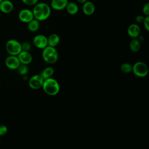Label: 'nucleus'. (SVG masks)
<instances>
[{"label":"nucleus","mask_w":149,"mask_h":149,"mask_svg":"<svg viewBox=\"0 0 149 149\" xmlns=\"http://www.w3.org/2000/svg\"><path fill=\"white\" fill-rule=\"evenodd\" d=\"M34 18L38 21H43L47 19L51 15V7L45 2L37 3L34 5L32 10Z\"/></svg>","instance_id":"f257e3e1"},{"label":"nucleus","mask_w":149,"mask_h":149,"mask_svg":"<svg viewBox=\"0 0 149 149\" xmlns=\"http://www.w3.org/2000/svg\"><path fill=\"white\" fill-rule=\"evenodd\" d=\"M42 87L45 93L49 95H55L60 90L58 82L52 77L44 80Z\"/></svg>","instance_id":"f03ea898"},{"label":"nucleus","mask_w":149,"mask_h":149,"mask_svg":"<svg viewBox=\"0 0 149 149\" xmlns=\"http://www.w3.org/2000/svg\"><path fill=\"white\" fill-rule=\"evenodd\" d=\"M42 56L47 63H54L58 59V54L55 47L48 45L43 49Z\"/></svg>","instance_id":"7ed1b4c3"},{"label":"nucleus","mask_w":149,"mask_h":149,"mask_svg":"<svg viewBox=\"0 0 149 149\" xmlns=\"http://www.w3.org/2000/svg\"><path fill=\"white\" fill-rule=\"evenodd\" d=\"M5 49L9 55L16 56L22 51L21 43L15 39H10L7 41L5 44Z\"/></svg>","instance_id":"20e7f679"},{"label":"nucleus","mask_w":149,"mask_h":149,"mask_svg":"<svg viewBox=\"0 0 149 149\" xmlns=\"http://www.w3.org/2000/svg\"><path fill=\"white\" fill-rule=\"evenodd\" d=\"M132 72L133 73L140 77H144L148 74V68L143 62H137L133 65Z\"/></svg>","instance_id":"39448f33"},{"label":"nucleus","mask_w":149,"mask_h":149,"mask_svg":"<svg viewBox=\"0 0 149 149\" xmlns=\"http://www.w3.org/2000/svg\"><path fill=\"white\" fill-rule=\"evenodd\" d=\"M20 62L16 55H10L6 58L5 60V66L10 70L17 69L20 65Z\"/></svg>","instance_id":"423d86ee"},{"label":"nucleus","mask_w":149,"mask_h":149,"mask_svg":"<svg viewBox=\"0 0 149 149\" xmlns=\"http://www.w3.org/2000/svg\"><path fill=\"white\" fill-rule=\"evenodd\" d=\"M43 82L44 79L40 74H35L29 79V85L31 88L37 90L42 87Z\"/></svg>","instance_id":"0eeeda50"},{"label":"nucleus","mask_w":149,"mask_h":149,"mask_svg":"<svg viewBox=\"0 0 149 149\" xmlns=\"http://www.w3.org/2000/svg\"><path fill=\"white\" fill-rule=\"evenodd\" d=\"M18 17L22 22L27 23L34 19V16L32 10L28 9H23L19 12Z\"/></svg>","instance_id":"6e6552de"},{"label":"nucleus","mask_w":149,"mask_h":149,"mask_svg":"<svg viewBox=\"0 0 149 149\" xmlns=\"http://www.w3.org/2000/svg\"><path fill=\"white\" fill-rule=\"evenodd\" d=\"M33 43L37 48L44 49L48 46L47 37L42 34H38L34 37Z\"/></svg>","instance_id":"1a4fd4ad"},{"label":"nucleus","mask_w":149,"mask_h":149,"mask_svg":"<svg viewBox=\"0 0 149 149\" xmlns=\"http://www.w3.org/2000/svg\"><path fill=\"white\" fill-rule=\"evenodd\" d=\"M20 63L28 65L31 62L33 57L31 54L27 51H22L17 55Z\"/></svg>","instance_id":"9d476101"},{"label":"nucleus","mask_w":149,"mask_h":149,"mask_svg":"<svg viewBox=\"0 0 149 149\" xmlns=\"http://www.w3.org/2000/svg\"><path fill=\"white\" fill-rule=\"evenodd\" d=\"M13 8V3L10 0H2L0 2V10L3 13L8 14L11 13Z\"/></svg>","instance_id":"9b49d317"},{"label":"nucleus","mask_w":149,"mask_h":149,"mask_svg":"<svg viewBox=\"0 0 149 149\" xmlns=\"http://www.w3.org/2000/svg\"><path fill=\"white\" fill-rule=\"evenodd\" d=\"M68 0H51V7L56 10H61L65 9Z\"/></svg>","instance_id":"f8f14e48"},{"label":"nucleus","mask_w":149,"mask_h":149,"mask_svg":"<svg viewBox=\"0 0 149 149\" xmlns=\"http://www.w3.org/2000/svg\"><path fill=\"white\" fill-rule=\"evenodd\" d=\"M95 7L93 2L90 1H87L85 3L83 4V7H82V10L83 12L86 15H93L94 12H95Z\"/></svg>","instance_id":"ddd939ff"},{"label":"nucleus","mask_w":149,"mask_h":149,"mask_svg":"<svg viewBox=\"0 0 149 149\" xmlns=\"http://www.w3.org/2000/svg\"><path fill=\"white\" fill-rule=\"evenodd\" d=\"M140 28L137 24L133 23L130 24L127 29V34L132 38H137L140 33Z\"/></svg>","instance_id":"4468645a"},{"label":"nucleus","mask_w":149,"mask_h":149,"mask_svg":"<svg viewBox=\"0 0 149 149\" xmlns=\"http://www.w3.org/2000/svg\"><path fill=\"white\" fill-rule=\"evenodd\" d=\"M65 8L68 13L71 15H76L79 11L78 5L73 2H68Z\"/></svg>","instance_id":"2eb2a0df"},{"label":"nucleus","mask_w":149,"mask_h":149,"mask_svg":"<svg viewBox=\"0 0 149 149\" xmlns=\"http://www.w3.org/2000/svg\"><path fill=\"white\" fill-rule=\"evenodd\" d=\"M48 45L55 47L60 41V38L56 34H52L48 38Z\"/></svg>","instance_id":"dca6fc26"},{"label":"nucleus","mask_w":149,"mask_h":149,"mask_svg":"<svg viewBox=\"0 0 149 149\" xmlns=\"http://www.w3.org/2000/svg\"><path fill=\"white\" fill-rule=\"evenodd\" d=\"M40 27L39 21L35 18L27 23V29L31 32H35L38 30Z\"/></svg>","instance_id":"f3484780"},{"label":"nucleus","mask_w":149,"mask_h":149,"mask_svg":"<svg viewBox=\"0 0 149 149\" xmlns=\"http://www.w3.org/2000/svg\"><path fill=\"white\" fill-rule=\"evenodd\" d=\"M54 72V70L52 67H47L45 68L40 73L41 76L43 78L44 80L47 79L48 78L51 77Z\"/></svg>","instance_id":"a211bd4d"},{"label":"nucleus","mask_w":149,"mask_h":149,"mask_svg":"<svg viewBox=\"0 0 149 149\" xmlns=\"http://www.w3.org/2000/svg\"><path fill=\"white\" fill-rule=\"evenodd\" d=\"M140 46H141L140 42L139 40L136 39V38H133L129 44V47L130 49L132 50V51L134 52H136L139 51L140 48Z\"/></svg>","instance_id":"6ab92c4d"},{"label":"nucleus","mask_w":149,"mask_h":149,"mask_svg":"<svg viewBox=\"0 0 149 149\" xmlns=\"http://www.w3.org/2000/svg\"><path fill=\"white\" fill-rule=\"evenodd\" d=\"M133 65L129 63H124L120 66V70L124 73H130L132 72Z\"/></svg>","instance_id":"aec40b11"},{"label":"nucleus","mask_w":149,"mask_h":149,"mask_svg":"<svg viewBox=\"0 0 149 149\" xmlns=\"http://www.w3.org/2000/svg\"><path fill=\"white\" fill-rule=\"evenodd\" d=\"M17 70L19 74L23 75V76L26 75L29 71V69H28V67L27 66V65L22 64V63L17 68Z\"/></svg>","instance_id":"412c9836"},{"label":"nucleus","mask_w":149,"mask_h":149,"mask_svg":"<svg viewBox=\"0 0 149 149\" xmlns=\"http://www.w3.org/2000/svg\"><path fill=\"white\" fill-rule=\"evenodd\" d=\"M8 132V127L5 125H0V137L5 136Z\"/></svg>","instance_id":"4be33fe9"},{"label":"nucleus","mask_w":149,"mask_h":149,"mask_svg":"<svg viewBox=\"0 0 149 149\" xmlns=\"http://www.w3.org/2000/svg\"><path fill=\"white\" fill-rule=\"evenodd\" d=\"M142 12L145 16H149V3L148 2L144 5L142 8Z\"/></svg>","instance_id":"5701e85b"},{"label":"nucleus","mask_w":149,"mask_h":149,"mask_svg":"<svg viewBox=\"0 0 149 149\" xmlns=\"http://www.w3.org/2000/svg\"><path fill=\"white\" fill-rule=\"evenodd\" d=\"M143 23L144 24V26L146 30L147 31H149V16H146L144 17V19Z\"/></svg>","instance_id":"b1692460"},{"label":"nucleus","mask_w":149,"mask_h":149,"mask_svg":"<svg viewBox=\"0 0 149 149\" xmlns=\"http://www.w3.org/2000/svg\"><path fill=\"white\" fill-rule=\"evenodd\" d=\"M24 4L27 5H29V6H31V5H34L35 4H36L38 0H21Z\"/></svg>","instance_id":"393cba45"},{"label":"nucleus","mask_w":149,"mask_h":149,"mask_svg":"<svg viewBox=\"0 0 149 149\" xmlns=\"http://www.w3.org/2000/svg\"><path fill=\"white\" fill-rule=\"evenodd\" d=\"M21 45H22V49L23 51H29V50L30 49L31 45H30V44L29 42H24L23 43H22Z\"/></svg>","instance_id":"a878e982"},{"label":"nucleus","mask_w":149,"mask_h":149,"mask_svg":"<svg viewBox=\"0 0 149 149\" xmlns=\"http://www.w3.org/2000/svg\"><path fill=\"white\" fill-rule=\"evenodd\" d=\"M144 19V17L143 15H137L136 16L135 20L136 21V22L139 23H141L143 22Z\"/></svg>","instance_id":"bb28decb"},{"label":"nucleus","mask_w":149,"mask_h":149,"mask_svg":"<svg viewBox=\"0 0 149 149\" xmlns=\"http://www.w3.org/2000/svg\"><path fill=\"white\" fill-rule=\"evenodd\" d=\"M79 3H81V4H83L84 3H85L87 0H76Z\"/></svg>","instance_id":"cd10ccee"},{"label":"nucleus","mask_w":149,"mask_h":149,"mask_svg":"<svg viewBox=\"0 0 149 149\" xmlns=\"http://www.w3.org/2000/svg\"><path fill=\"white\" fill-rule=\"evenodd\" d=\"M0 143H1V137H0Z\"/></svg>","instance_id":"c85d7f7f"},{"label":"nucleus","mask_w":149,"mask_h":149,"mask_svg":"<svg viewBox=\"0 0 149 149\" xmlns=\"http://www.w3.org/2000/svg\"><path fill=\"white\" fill-rule=\"evenodd\" d=\"M2 1V0H0V2H1Z\"/></svg>","instance_id":"c756f323"},{"label":"nucleus","mask_w":149,"mask_h":149,"mask_svg":"<svg viewBox=\"0 0 149 149\" xmlns=\"http://www.w3.org/2000/svg\"><path fill=\"white\" fill-rule=\"evenodd\" d=\"M0 12H1V10H0Z\"/></svg>","instance_id":"7c9ffc66"}]
</instances>
